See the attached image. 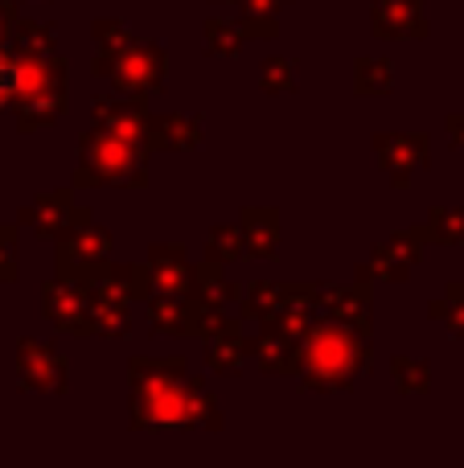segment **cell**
Segmentation results:
<instances>
[{
  "label": "cell",
  "mask_w": 464,
  "mask_h": 468,
  "mask_svg": "<svg viewBox=\"0 0 464 468\" xmlns=\"http://www.w3.org/2000/svg\"><path fill=\"white\" fill-rule=\"evenodd\" d=\"M13 87H16V70L8 62H0V103L13 95Z\"/></svg>",
  "instance_id": "cell-1"
}]
</instances>
